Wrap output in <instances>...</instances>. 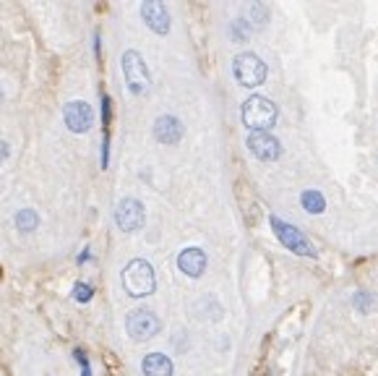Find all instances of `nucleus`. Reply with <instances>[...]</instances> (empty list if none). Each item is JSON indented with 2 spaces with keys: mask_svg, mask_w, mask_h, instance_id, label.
I'll return each mask as SVG.
<instances>
[{
  "mask_svg": "<svg viewBox=\"0 0 378 376\" xmlns=\"http://www.w3.org/2000/svg\"><path fill=\"white\" fill-rule=\"evenodd\" d=\"M123 290L128 293L130 298H146L156 290V277L154 267L146 259H133L126 264L123 269Z\"/></svg>",
  "mask_w": 378,
  "mask_h": 376,
  "instance_id": "1",
  "label": "nucleus"
},
{
  "mask_svg": "<svg viewBox=\"0 0 378 376\" xmlns=\"http://www.w3.org/2000/svg\"><path fill=\"white\" fill-rule=\"evenodd\" d=\"M240 118H243V126L250 129V133H259V131H269L274 129L276 118H279V110L272 100L261 97V94H253L243 102V110H240Z\"/></svg>",
  "mask_w": 378,
  "mask_h": 376,
  "instance_id": "2",
  "label": "nucleus"
},
{
  "mask_svg": "<svg viewBox=\"0 0 378 376\" xmlns=\"http://www.w3.org/2000/svg\"><path fill=\"white\" fill-rule=\"evenodd\" d=\"M269 68L261 60L256 52H237L233 58V76L237 78L240 87L246 89H256L266 81Z\"/></svg>",
  "mask_w": 378,
  "mask_h": 376,
  "instance_id": "3",
  "label": "nucleus"
},
{
  "mask_svg": "<svg viewBox=\"0 0 378 376\" xmlns=\"http://www.w3.org/2000/svg\"><path fill=\"white\" fill-rule=\"evenodd\" d=\"M269 222H272V230H274V235H276V241H279L285 248H290L292 254H300V256H316V248H313V243L305 238V235L300 233L295 225L279 220L276 214H272Z\"/></svg>",
  "mask_w": 378,
  "mask_h": 376,
  "instance_id": "4",
  "label": "nucleus"
},
{
  "mask_svg": "<svg viewBox=\"0 0 378 376\" xmlns=\"http://www.w3.org/2000/svg\"><path fill=\"white\" fill-rule=\"evenodd\" d=\"M123 76H126V84L133 94H143L152 84V76H149V68L143 63L141 52L136 50H126L123 52Z\"/></svg>",
  "mask_w": 378,
  "mask_h": 376,
  "instance_id": "5",
  "label": "nucleus"
},
{
  "mask_svg": "<svg viewBox=\"0 0 378 376\" xmlns=\"http://www.w3.org/2000/svg\"><path fill=\"white\" fill-rule=\"evenodd\" d=\"M159 329H162V322L152 309H133L126 316V332H128V338L139 340V342L152 340Z\"/></svg>",
  "mask_w": 378,
  "mask_h": 376,
  "instance_id": "6",
  "label": "nucleus"
},
{
  "mask_svg": "<svg viewBox=\"0 0 378 376\" xmlns=\"http://www.w3.org/2000/svg\"><path fill=\"white\" fill-rule=\"evenodd\" d=\"M143 220H146L143 204L139 199H133V196L123 199V201L115 207V222L123 233H136V230H141Z\"/></svg>",
  "mask_w": 378,
  "mask_h": 376,
  "instance_id": "7",
  "label": "nucleus"
},
{
  "mask_svg": "<svg viewBox=\"0 0 378 376\" xmlns=\"http://www.w3.org/2000/svg\"><path fill=\"white\" fill-rule=\"evenodd\" d=\"M63 118H65V126H68V131H73V133H86V131L91 129V123H94L91 104L84 102V100H73V102L65 104Z\"/></svg>",
  "mask_w": 378,
  "mask_h": 376,
  "instance_id": "8",
  "label": "nucleus"
},
{
  "mask_svg": "<svg viewBox=\"0 0 378 376\" xmlns=\"http://www.w3.org/2000/svg\"><path fill=\"white\" fill-rule=\"evenodd\" d=\"M248 149L253 152V157H259L263 162H274L282 155V144L274 139L269 131H259L248 136Z\"/></svg>",
  "mask_w": 378,
  "mask_h": 376,
  "instance_id": "9",
  "label": "nucleus"
},
{
  "mask_svg": "<svg viewBox=\"0 0 378 376\" xmlns=\"http://www.w3.org/2000/svg\"><path fill=\"white\" fill-rule=\"evenodd\" d=\"M178 269L182 274H188V277H201L204 269H206V254H204V248L198 246H188L182 248L180 254H178Z\"/></svg>",
  "mask_w": 378,
  "mask_h": 376,
  "instance_id": "10",
  "label": "nucleus"
},
{
  "mask_svg": "<svg viewBox=\"0 0 378 376\" xmlns=\"http://www.w3.org/2000/svg\"><path fill=\"white\" fill-rule=\"evenodd\" d=\"M141 19L146 21V26H149L152 32H156V34H167L169 32V11L162 5V3H154V0L143 3Z\"/></svg>",
  "mask_w": 378,
  "mask_h": 376,
  "instance_id": "11",
  "label": "nucleus"
},
{
  "mask_svg": "<svg viewBox=\"0 0 378 376\" xmlns=\"http://www.w3.org/2000/svg\"><path fill=\"white\" fill-rule=\"evenodd\" d=\"M154 139L159 144H178L182 139V123L175 115H159L154 120Z\"/></svg>",
  "mask_w": 378,
  "mask_h": 376,
  "instance_id": "12",
  "label": "nucleus"
},
{
  "mask_svg": "<svg viewBox=\"0 0 378 376\" xmlns=\"http://www.w3.org/2000/svg\"><path fill=\"white\" fill-rule=\"evenodd\" d=\"M143 376H172V361L165 353H149L141 361Z\"/></svg>",
  "mask_w": 378,
  "mask_h": 376,
  "instance_id": "13",
  "label": "nucleus"
},
{
  "mask_svg": "<svg viewBox=\"0 0 378 376\" xmlns=\"http://www.w3.org/2000/svg\"><path fill=\"white\" fill-rule=\"evenodd\" d=\"M300 207L305 209L308 214H321V212L326 209V199L321 196V191L308 188V191H303V194H300Z\"/></svg>",
  "mask_w": 378,
  "mask_h": 376,
  "instance_id": "14",
  "label": "nucleus"
},
{
  "mask_svg": "<svg viewBox=\"0 0 378 376\" xmlns=\"http://www.w3.org/2000/svg\"><path fill=\"white\" fill-rule=\"evenodd\" d=\"M37 225H39V214L34 209H21V212H16V228H19L21 233H32Z\"/></svg>",
  "mask_w": 378,
  "mask_h": 376,
  "instance_id": "15",
  "label": "nucleus"
},
{
  "mask_svg": "<svg viewBox=\"0 0 378 376\" xmlns=\"http://www.w3.org/2000/svg\"><path fill=\"white\" fill-rule=\"evenodd\" d=\"M230 37H233L235 42H248V37H250V26H248L246 19H235L233 24H230Z\"/></svg>",
  "mask_w": 378,
  "mask_h": 376,
  "instance_id": "16",
  "label": "nucleus"
},
{
  "mask_svg": "<svg viewBox=\"0 0 378 376\" xmlns=\"http://www.w3.org/2000/svg\"><path fill=\"white\" fill-rule=\"evenodd\" d=\"M91 296H94V287H91L89 283H76V285H73V298H76L78 303H89Z\"/></svg>",
  "mask_w": 378,
  "mask_h": 376,
  "instance_id": "17",
  "label": "nucleus"
},
{
  "mask_svg": "<svg viewBox=\"0 0 378 376\" xmlns=\"http://www.w3.org/2000/svg\"><path fill=\"white\" fill-rule=\"evenodd\" d=\"M250 16H253V21H256V24L263 26L266 24V19H269V11H266L263 5H259V3H253V5H250Z\"/></svg>",
  "mask_w": 378,
  "mask_h": 376,
  "instance_id": "18",
  "label": "nucleus"
},
{
  "mask_svg": "<svg viewBox=\"0 0 378 376\" xmlns=\"http://www.w3.org/2000/svg\"><path fill=\"white\" fill-rule=\"evenodd\" d=\"M370 303H373V300H370V296H368V293H357V298H355V306H357V311H370Z\"/></svg>",
  "mask_w": 378,
  "mask_h": 376,
  "instance_id": "19",
  "label": "nucleus"
},
{
  "mask_svg": "<svg viewBox=\"0 0 378 376\" xmlns=\"http://www.w3.org/2000/svg\"><path fill=\"white\" fill-rule=\"evenodd\" d=\"M73 355H76V361L81 364V368H84V371H89V358H86V353L81 351V348H76V351H73Z\"/></svg>",
  "mask_w": 378,
  "mask_h": 376,
  "instance_id": "20",
  "label": "nucleus"
},
{
  "mask_svg": "<svg viewBox=\"0 0 378 376\" xmlns=\"http://www.w3.org/2000/svg\"><path fill=\"white\" fill-rule=\"evenodd\" d=\"M84 261H89V248H84V254L78 256V264H84Z\"/></svg>",
  "mask_w": 378,
  "mask_h": 376,
  "instance_id": "21",
  "label": "nucleus"
},
{
  "mask_svg": "<svg viewBox=\"0 0 378 376\" xmlns=\"http://www.w3.org/2000/svg\"><path fill=\"white\" fill-rule=\"evenodd\" d=\"M5 157H8V146L0 142V159H5Z\"/></svg>",
  "mask_w": 378,
  "mask_h": 376,
  "instance_id": "22",
  "label": "nucleus"
},
{
  "mask_svg": "<svg viewBox=\"0 0 378 376\" xmlns=\"http://www.w3.org/2000/svg\"><path fill=\"white\" fill-rule=\"evenodd\" d=\"M0 102H3V89H0Z\"/></svg>",
  "mask_w": 378,
  "mask_h": 376,
  "instance_id": "23",
  "label": "nucleus"
}]
</instances>
